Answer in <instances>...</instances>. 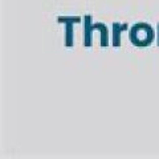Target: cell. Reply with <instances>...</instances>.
<instances>
[{
  "label": "cell",
  "mask_w": 159,
  "mask_h": 159,
  "mask_svg": "<svg viewBox=\"0 0 159 159\" xmlns=\"http://www.w3.org/2000/svg\"><path fill=\"white\" fill-rule=\"evenodd\" d=\"M82 25H84V31H82V45L84 47H92L93 44V33L98 31L99 32V45L102 48H106L110 45L109 41V28L105 23L102 21H93V16L92 15H85L82 17Z\"/></svg>",
  "instance_id": "1"
},
{
  "label": "cell",
  "mask_w": 159,
  "mask_h": 159,
  "mask_svg": "<svg viewBox=\"0 0 159 159\" xmlns=\"http://www.w3.org/2000/svg\"><path fill=\"white\" fill-rule=\"evenodd\" d=\"M129 39L134 47L145 48L150 47L154 39H155V31L148 23L139 21L130 27L129 29Z\"/></svg>",
  "instance_id": "2"
},
{
  "label": "cell",
  "mask_w": 159,
  "mask_h": 159,
  "mask_svg": "<svg viewBox=\"0 0 159 159\" xmlns=\"http://www.w3.org/2000/svg\"><path fill=\"white\" fill-rule=\"evenodd\" d=\"M57 23L65 25V47L72 48L74 45L73 27H74V24L82 23V17L81 16H58Z\"/></svg>",
  "instance_id": "3"
},
{
  "label": "cell",
  "mask_w": 159,
  "mask_h": 159,
  "mask_svg": "<svg viewBox=\"0 0 159 159\" xmlns=\"http://www.w3.org/2000/svg\"><path fill=\"white\" fill-rule=\"evenodd\" d=\"M129 24L127 23H118V21H113L111 24V45L119 48L121 47V34L122 32H127L129 31Z\"/></svg>",
  "instance_id": "4"
},
{
  "label": "cell",
  "mask_w": 159,
  "mask_h": 159,
  "mask_svg": "<svg viewBox=\"0 0 159 159\" xmlns=\"http://www.w3.org/2000/svg\"><path fill=\"white\" fill-rule=\"evenodd\" d=\"M157 45L159 47V23L157 25Z\"/></svg>",
  "instance_id": "5"
}]
</instances>
